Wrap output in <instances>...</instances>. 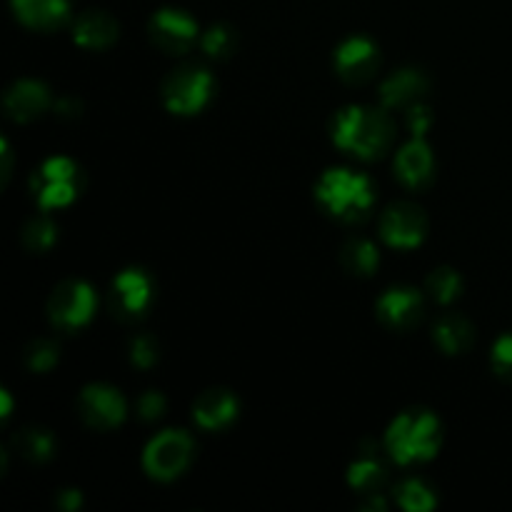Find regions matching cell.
Masks as SVG:
<instances>
[{"label":"cell","mask_w":512,"mask_h":512,"mask_svg":"<svg viewBox=\"0 0 512 512\" xmlns=\"http://www.w3.org/2000/svg\"><path fill=\"white\" fill-rule=\"evenodd\" d=\"M393 135L395 125L383 110L350 105L333 118L335 145L365 160L383 155L393 143Z\"/></svg>","instance_id":"cell-1"},{"label":"cell","mask_w":512,"mask_h":512,"mask_svg":"<svg viewBox=\"0 0 512 512\" xmlns=\"http://www.w3.org/2000/svg\"><path fill=\"white\" fill-rule=\"evenodd\" d=\"M385 445L395 463L400 465H408L413 460H430L440 448L438 418L428 410H408L390 425Z\"/></svg>","instance_id":"cell-2"},{"label":"cell","mask_w":512,"mask_h":512,"mask_svg":"<svg viewBox=\"0 0 512 512\" xmlns=\"http://www.w3.org/2000/svg\"><path fill=\"white\" fill-rule=\"evenodd\" d=\"M318 200L335 218L355 223L373 208V185L365 175H355L350 170H330L318 183Z\"/></svg>","instance_id":"cell-3"},{"label":"cell","mask_w":512,"mask_h":512,"mask_svg":"<svg viewBox=\"0 0 512 512\" xmlns=\"http://www.w3.org/2000/svg\"><path fill=\"white\" fill-rule=\"evenodd\" d=\"M210 90H213V78L208 70L200 65H183L165 78L163 100L173 113L190 115L208 103Z\"/></svg>","instance_id":"cell-4"},{"label":"cell","mask_w":512,"mask_h":512,"mask_svg":"<svg viewBox=\"0 0 512 512\" xmlns=\"http://www.w3.org/2000/svg\"><path fill=\"white\" fill-rule=\"evenodd\" d=\"M193 440L183 430H165L145 448V470L155 480H173L190 465Z\"/></svg>","instance_id":"cell-5"},{"label":"cell","mask_w":512,"mask_h":512,"mask_svg":"<svg viewBox=\"0 0 512 512\" xmlns=\"http://www.w3.org/2000/svg\"><path fill=\"white\" fill-rule=\"evenodd\" d=\"M95 310V295L90 285L80 280H65L53 290L48 300V313L55 328L75 330L90 320Z\"/></svg>","instance_id":"cell-6"},{"label":"cell","mask_w":512,"mask_h":512,"mask_svg":"<svg viewBox=\"0 0 512 512\" xmlns=\"http://www.w3.org/2000/svg\"><path fill=\"white\" fill-rule=\"evenodd\" d=\"M425 230H428V218L413 203L390 205L380 220V233L393 248H415L425 238Z\"/></svg>","instance_id":"cell-7"},{"label":"cell","mask_w":512,"mask_h":512,"mask_svg":"<svg viewBox=\"0 0 512 512\" xmlns=\"http://www.w3.org/2000/svg\"><path fill=\"white\" fill-rule=\"evenodd\" d=\"M195 38H198V25L180 10H158L150 20V40L165 53H185Z\"/></svg>","instance_id":"cell-8"},{"label":"cell","mask_w":512,"mask_h":512,"mask_svg":"<svg viewBox=\"0 0 512 512\" xmlns=\"http://www.w3.org/2000/svg\"><path fill=\"white\" fill-rule=\"evenodd\" d=\"M80 415L90 428L110 430L123 423L125 418V400L120 393L108 385H90L80 393L78 400Z\"/></svg>","instance_id":"cell-9"},{"label":"cell","mask_w":512,"mask_h":512,"mask_svg":"<svg viewBox=\"0 0 512 512\" xmlns=\"http://www.w3.org/2000/svg\"><path fill=\"white\" fill-rule=\"evenodd\" d=\"M150 295H153V288H150L148 275L140 270H125L115 278L113 290H110V310L125 320L140 318L148 310Z\"/></svg>","instance_id":"cell-10"},{"label":"cell","mask_w":512,"mask_h":512,"mask_svg":"<svg viewBox=\"0 0 512 512\" xmlns=\"http://www.w3.org/2000/svg\"><path fill=\"white\" fill-rule=\"evenodd\" d=\"M380 58L375 45L368 38H350L335 53V70L350 85L368 83L378 70Z\"/></svg>","instance_id":"cell-11"},{"label":"cell","mask_w":512,"mask_h":512,"mask_svg":"<svg viewBox=\"0 0 512 512\" xmlns=\"http://www.w3.org/2000/svg\"><path fill=\"white\" fill-rule=\"evenodd\" d=\"M378 315L388 328L410 330L423 318V298L418 290L395 288L378 300Z\"/></svg>","instance_id":"cell-12"},{"label":"cell","mask_w":512,"mask_h":512,"mask_svg":"<svg viewBox=\"0 0 512 512\" xmlns=\"http://www.w3.org/2000/svg\"><path fill=\"white\" fill-rule=\"evenodd\" d=\"M50 105V93L43 83H35V80H20L13 88L5 93V110L13 120L18 123H28V120L38 118L40 113H45Z\"/></svg>","instance_id":"cell-13"},{"label":"cell","mask_w":512,"mask_h":512,"mask_svg":"<svg viewBox=\"0 0 512 512\" xmlns=\"http://www.w3.org/2000/svg\"><path fill=\"white\" fill-rule=\"evenodd\" d=\"M428 90L430 83L420 70H398L380 85V100H383L385 108H405V105L420 103V98Z\"/></svg>","instance_id":"cell-14"},{"label":"cell","mask_w":512,"mask_h":512,"mask_svg":"<svg viewBox=\"0 0 512 512\" xmlns=\"http://www.w3.org/2000/svg\"><path fill=\"white\" fill-rule=\"evenodd\" d=\"M395 170H398V178L408 188H425L430 183V178H433V153L423 143V138H415L408 145H403L398 160H395Z\"/></svg>","instance_id":"cell-15"},{"label":"cell","mask_w":512,"mask_h":512,"mask_svg":"<svg viewBox=\"0 0 512 512\" xmlns=\"http://www.w3.org/2000/svg\"><path fill=\"white\" fill-rule=\"evenodd\" d=\"M193 413L200 428H225V425L235 418V413H238V400H235V395L228 393V390H208V393H203L198 398Z\"/></svg>","instance_id":"cell-16"},{"label":"cell","mask_w":512,"mask_h":512,"mask_svg":"<svg viewBox=\"0 0 512 512\" xmlns=\"http://www.w3.org/2000/svg\"><path fill=\"white\" fill-rule=\"evenodd\" d=\"M75 43L83 48H105L118 38V23L110 13L103 10H88L78 18L73 28Z\"/></svg>","instance_id":"cell-17"},{"label":"cell","mask_w":512,"mask_h":512,"mask_svg":"<svg viewBox=\"0 0 512 512\" xmlns=\"http://www.w3.org/2000/svg\"><path fill=\"white\" fill-rule=\"evenodd\" d=\"M68 0H13V10L25 25L53 30L68 18Z\"/></svg>","instance_id":"cell-18"},{"label":"cell","mask_w":512,"mask_h":512,"mask_svg":"<svg viewBox=\"0 0 512 512\" xmlns=\"http://www.w3.org/2000/svg\"><path fill=\"white\" fill-rule=\"evenodd\" d=\"M473 325L460 315H445L438 325H435V343L445 350L448 355L465 353L473 345Z\"/></svg>","instance_id":"cell-19"},{"label":"cell","mask_w":512,"mask_h":512,"mask_svg":"<svg viewBox=\"0 0 512 512\" xmlns=\"http://www.w3.org/2000/svg\"><path fill=\"white\" fill-rule=\"evenodd\" d=\"M33 190L38 193V203L43 210L60 208V205H68L75 198V190L78 183L75 180H53L45 178L43 173L33 175Z\"/></svg>","instance_id":"cell-20"},{"label":"cell","mask_w":512,"mask_h":512,"mask_svg":"<svg viewBox=\"0 0 512 512\" xmlns=\"http://www.w3.org/2000/svg\"><path fill=\"white\" fill-rule=\"evenodd\" d=\"M345 270L353 275H373L378 268V250L370 240L365 238H350L343 245V253H340Z\"/></svg>","instance_id":"cell-21"},{"label":"cell","mask_w":512,"mask_h":512,"mask_svg":"<svg viewBox=\"0 0 512 512\" xmlns=\"http://www.w3.org/2000/svg\"><path fill=\"white\" fill-rule=\"evenodd\" d=\"M13 445L28 463H45L53 455L55 440L43 428H23L13 438Z\"/></svg>","instance_id":"cell-22"},{"label":"cell","mask_w":512,"mask_h":512,"mask_svg":"<svg viewBox=\"0 0 512 512\" xmlns=\"http://www.w3.org/2000/svg\"><path fill=\"white\" fill-rule=\"evenodd\" d=\"M385 478H388V475H385L383 465H380L378 460L368 458V455H365L363 460H358L348 473L350 485H353L355 490H360L363 495L380 493L385 485Z\"/></svg>","instance_id":"cell-23"},{"label":"cell","mask_w":512,"mask_h":512,"mask_svg":"<svg viewBox=\"0 0 512 512\" xmlns=\"http://www.w3.org/2000/svg\"><path fill=\"white\" fill-rule=\"evenodd\" d=\"M53 240H55V225L50 223L45 215H35V218H30L28 223H25L23 245L28 250H33V253H43V250H48L50 245H53Z\"/></svg>","instance_id":"cell-24"},{"label":"cell","mask_w":512,"mask_h":512,"mask_svg":"<svg viewBox=\"0 0 512 512\" xmlns=\"http://www.w3.org/2000/svg\"><path fill=\"white\" fill-rule=\"evenodd\" d=\"M398 503L408 512H428L435 508V495L420 480H405L398 488Z\"/></svg>","instance_id":"cell-25"},{"label":"cell","mask_w":512,"mask_h":512,"mask_svg":"<svg viewBox=\"0 0 512 512\" xmlns=\"http://www.w3.org/2000/svg\"><path fill=\"white\" fill-rule=\"evenodd\" d=\"M425 288H428L430 298L433 300H438V303H450V300L460 293L463 283H460V278L455 270L438 268L435 273H430L428 285H425Z\"/></svg>","instance_id":"cell-26"},{"label":"cell","mask_w":512,"mask_h":512,"mask_svg":"<svg viewBox=\"0 0 512 512\" xmlns=\"http://www.w3.org/2000/svg\"><path fill=\"white\" fill-rule=\"evenodd\" d=\"M58 363V345L48 338H38L25 348V365L35 373H45V370L55 368Z\"/></svg>","instance_id":"cell-27"},{"label":"cell","mask_w":512,"mask_h":512,"mask_svg":"<svg viewBox=\"0 0 512 512\" xmlns=\"http://www.w3.org/2000/svg\"><path fill=\"white\" fill-rule=\"evenodd\" d=\"M235 43H238V38H235V33L228 25H213L203 35V50L208 55H213V58H228L235 50Z\"/></svg>","instance_id":"cell-28"},{"label":"cell","mask_w":512,"mask_h":512,"mask_svg":"<svg viewBox=\"0 0 512 512\" xmlns=\"http://www.w3.org/2000/svg\"><path fill=\"white\" fill-rule=\"evenodd\" d=\"M130 360H133L138 368H150L158 360V345H155L153 335H138V338L130 343Z\"/></svg>","instance_id":"cell-29"},{"label":"cell","mask_w":512,"mask_h":512,"mask_svg":"<svg viewBox=\"0 0 512 512\" xmlns=\"http://www.w3.org/2000/svg\"><path fill=\"white\" fill-rule=\"evenodd\" d=\"M493 370L498 378L512 383V335H505L493 348Z\"/></svg>","instance_id":"cell-30"},{"label":"cell","mask_w":512,"mask_h":512,"mask_svg":"<svg viewBox=\"0 0 512 512\" xmlns=\"http://www.w3.org/2000/svg\"><path fill=\"white\" fill-rule=\"evenodd\" d=\"M165 413V398L160 393H155V390H150V393H145L143 398L138 400V415L143 420H155L160 418V415Z\"/></svg>","instance_id":"cell-31"},{"label":"cell","mask_w":512,"mask_h":512,"mask_svg":"<svg viewBox=\"0 0 512 512\" xmlns=\"http://www.w3.org/2000/svg\"><path fill=\"white\" fill-rule=\"evenodd\" d=\"M428 125H430V110L425 108V105H420V103L408 105V128H410V133H413L415 138H423L425 130H428Z\"/></svg>","instance_id":"cell-32"},{"label":"cell","mask_w":512,"mask_h":512,"mask_svg":"<svg viewBox=\"0 0 512 512\" xmlns=\"http://www.w3.org/2000/svg\"><path fill=\"white\" fill-rule=\"evenodd\" d=\"M80 503H83V498H80L78 490H63V493L58 495V508L65 510V512L78 510Z\"/></svg>","instance_id":"cell-33"},{"label":"cell","mask_w":512,"mask_h":512,"mask_svg":"<svg viewBox=\"0 0 512 512\" xmlns=\"http://www.w3.org/2000/svg\"><path fill=\"white\" fill-rule=\"evenodd\" d=\"M55 110H58L60 118H78L80 103L75 98H60L58 103H55Z\"/></svg>","instance_id":"cell-34"},{"label":"cell","mask_w":512,"mask_h":512,"mask_svg":"<svg viewBox=\"0 0 512 512\" xmlns=\"http://www.w3.org/2000/svg\"><path fill=\"white\" fill-rule=\"evenodd\" d=\"M0 145H3V153L0 155H3V180H5L10 175V150H8V143H5V140Z\"/></svg>","instance_id":"cell-35"},{"label":"cell","mask_w":512,"mask_h":512,"mask_svg":"<svg viewBox=\"0 0 512 512\" xmlns=\"http://www.w3.org/2000/svg\"><path fill=\"white\" fill-rule=\"evenodd\" d=\"M0 398H3V418H8V413H10V398H8V393H0Z\"/></svg>","instance_id":"cell-36"}]
</instances>
